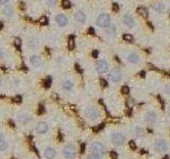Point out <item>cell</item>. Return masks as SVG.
Segmentation results:
<instances>
[{"label": "cell", "instance_id": "cell-1", "mask_svg": "<svg viewBox=\"0 0 170 159\" xmlns=\"http://www.w3.org/2000/svg\"><path fill=\"white\" fill-rule=\"evenodd\" d=\"M32 119H33L32 115L29 113H27V111H19V113L16 115L17 123L20 124V125H22V126L29 125L30 123L32 122Z\"/></svg>", "mask_w": 170, "mask_h": 159}, {"label": "cell", "instance_id": "cell-2", "mask_svg": "<svg viewBox=\"0 0 170 159\" xmlns=\"http://www.w3.org/2000/svg\"><path fill=\"white\" fill-rule=\"evenodd\" d=\"M62 155L65 159H73L75 157V147L72 143H66L62 149Z\"/></svg>", "mask_w": 170, "mask_h": 159}, {"label": "cell", "instance_id": "cell-3", "mask_svg": "<svg viewBox=\"0 0 170 159\" xmlns=\"http://www.w3.org/2000/svg\"><path fill=\"white\" fill-rule=\"evenodd\" d=\"M10 149V140L2 130H0V153H7Z\"/></svg>", "mask_w": 170, "mask_h": 159}, {"label": "cell", "instance_id": "cell-4", "mask_svg": "<svg viewBox=\"0 0 170 159\" xmlns=\"http://www.w3.org/2000/svg\"><path fill=\"white\" fill-rule=\"evenodd\" d=\"M85 117L90 121H96L98 118H100V111L94 106H89L85 109Z\"/></svg>", "mask_w": 170, "mask_h": 159}, {"label": "cell", "instance_id": "cell-5", "mask_svg": "<svg viewBox=\"0 0 170 159\" xmlns=\"http://www.w3.org/2000/svg\"><path fill=\"white\" fill-rule=\"evenodd\" d=\"M97 26H101V28H107V26L111 24V16L109 14H101L99 15V17L97 18V21H96Z\"/></svg>", "mask_w": 170, "mask_h": 159}, {"label": "cell", "instance_id": "cell-6", "mask_svg": "<svg viewBox=\"0 0 170 159\" xmlns=\"http://www.w3.org/2000/svg\"><path fill=\"white\" fill-rule=\"evenodd\" d=\"M89 149H90V152H92V154L102 155V154H104V152H105V146L102 144L101 142H99V141L92 142V144H90Z\"/></svg>", "mask_w": 170, "mask_h": 159}, {"label": "cell", "instance_id": "cell-7", "mask_svg": "<svg viewBox=\"0 0 170 159\" xmlns=\"http://www.w3.org/2000/svg\"><path fill=\"white\" fill-rule=\"evenodd\" d=\"M48 130H49V125L46 121H39V122L36 123V125H35V132L39 136H43L45 134H47Z\"/></svg>", "mask_w": 170, "mask_h": 159}, {"label": "cell", "instance_id": "cell-8", "mask_svg": "<svg viewBox=\"0 0 170 159\" xmlns=\"http://www.w3.org/2000/svg\"><path fill=\"white\" fill-rule=\"evenodd\" d=\"M43 157L45 159H54L55 158L56 152L54 147H52L51 145H46V146L43 149Z\"/></svg>", "mask_w": 170, "mask_h": 159}, {"label": "cell", "instance_id": "cell-9", "mask_svg": "<svg viewBox=\"0 0 170 159\" xmlns=\"http://www.w3.org/2000/svg\"><path fill=\"white\" fill-rule=\"evenodd\" d=\"M96 70L97 72L100 74H103V73H106L107 70H109V64H107L106 60H100L96 63Z\"/></svg>", "mask_w": 170, "mask_h": 159}, {"label": "cell", "instance_id": "cell-10", "mask_svg": "<svg viewBox=\"0 0 170 159\" xmlns=\"http://www.w3.org/2000/svg\"><path fill=\"white\" fill-rule=\"evenodd\" d=\"M154 147H155V149L158 151V152H166L169 149V145H168V142L166 140L157 139L154 142Z\"/></svg>", "mask_w": 170, "mask_h": 159}, {"label": "cell", "instance_id": "cell-11", "mask_svg": "<svg viewBox=\"0 0 170 159\" xmlns=\"http://www.w3.org/2000/svg\"><path fill=\"white\" fill-rule=\"evenodd\" d=\"M111 139H112V142L116 145H122L124 143V136L120 132H113L112 136H111Z\"/></svg>", "mask_w": 170, "mask_h": 159}, {"label": "cell", "instance_id": "cell-12", "mask_svg": "<svg viewBox=\"0 0 170 159\" xmlns=\"http://www.w3.org/2000/svg\"><path fill=\"white\" fill-rule=\"evenodd\" d=\"M109 79L111 82L113 83H118L121 80V72L118 69H113L109 74Z\"/></svg>", "mask_w": 170, "mask_h": 159}, {"label": "cell", "instance_id": "cell-13", "mask_svg": "<svg viewBox=\"0 0 170 159\" xmlns=\"http://www.w3.org/2000/svg\"><path fill=\"white\" fill-rule=\"evenodd\" d=\"M61 87L62 89L66 92H70L73 88V81L70 79H65L64 81H62L61 83Z\"/></svg>", "mask_w": 170, "mask_h": 159}, {"label": "cell", "instance_id": "cell-14", "mask_svg": "<svg viewBox=\"0 0 170 159\" xmlns=\"http://www.w3.org/2000/svg\"><path fill=\"white\" fill-rule=\"evenodd\" d=\"M121 20H122V24L126 26H128V28H133V26H135V19L133 18L132 15H129V14L124 15Z\"/></svg>", "mask_w": 170, "mask_h": 159}, {"label": "cell", "instance_id": "cell-15", "mask_svg": "<svg viewBox=\"0 0 170 159\" xmlns=\"http://www.w3.org/2000/svg\"><path fill=\"white\" fill-rule=\"evenodd\" d=\"M38 45H39V40H38L37 37L31 36V37L28 38L27 46H28V48H30L31 50H35L36 48H38Z\"/></svg>", "mask_w": 170, "mask_h": 159}, {"label": "cell", "instance_id": "cell-16", "mask_svg": "<svg viewBox=\"0 0 170 159\" xmlns=\"http://www.w3.org/2000/svg\"><path fill=\"white\" fill-rule=\"evenodd\" d=\"M55 22L60 26H65L68 24V18L64 14H58L55 16Z\"/></svg>", "mask_w": 170, "mask_h": 159}, {"label": "cell", "instance_id": "cell-17", "mask_svg": "<svg viewBox=\"0 0 170 159\" xmlns=\"http://www.w3.org/2000/svg\"><path fill=\"white\" fill-rule=\"evenodd\" d=\"M126 60H128V62L131 64H138L139 60H140V57H139V55L137 54V53L135 52H131L128 54V56H126Z\"/></svg>", "mask_w": 170, "mask_h": 159}, {"label": "cell", "instance_id": "cell-18", "mask_svg": "<svg viewBox=\"0 0 170 159\" xmlns=\"http://www.w3.org/2000/svg\"><path fill=\"white\" fill-rule=\"evenodd\" d=\"M29 62L33 67H39L43 64V60H41V57L39 55H32Z\"/></svg>", "mask_w": 170, "mask_h": 159}, {"label": "cell", "instance_id": "cell-19", "mask_svg": "<svg viewBox=\"0 0 170 159\" xmlns=\"http://www.w3.org/2000/svg\"><path fill=\"white\" fill-rule=\"evenodd\" d=\"M156 113L154 110H148L146 113V121L148 123H154L156 121Z\"/></svg>", "mask_w": 170, "mask_h": 159}, {"label": "cell", "instance_id": "cell-20", "mask_svg": "<svg viewBox=\"0 0 170 159\" xmlns=\"http://www.w3.org/2000/svg\"><path fill=\"white\" fill-rule=\"evenodd\" d=\"M75 20L78 22H80V24H84V22L86 21V15H85V13L83 12V11H78V12H75Z\"/></svg>", "mask_w": 170, "mask_h": 159}, {"label": "cell", "instance_id": "cell-21", "mask_svg": "<svg viewBox=\"0 0 170 159\" xmlns=\"http://www.w3.org/2000/svg\"><path fill=\"white\" fill-rule=\"evenodd\" d=\"M2 13L5 17H11L14 14V10H13V7L10 4H5L4 7H2Z\"/></svg>", "mask_w": 170, "mask_h": 159}, {"label": "cell", "instance_id": "cell-22", "mask_svg": "<svg viewBox=\"0 0 170 159\" xmlns=\"http://www.w3.org/2000/svg\"><path fill=\"white\" fill-rule=\"evenodd\" d=\"M116 32H117L116 26H115L114 24H112V22H111V24H109L107 28H105V33H106L107 35H114V34H116Z\"/></svg>", "mask_w": 170, "mask_h": 159}, {"label": "cell", "instance_id": "cell-23", "mask_svg": "<svg viewBox=\"0 0 170 159\" xmlns=\"http://www.w3.org/2000/svg\"><path fill=\"white\" fill-rule=\"evenodd\" d=\"M152 9L156 12H163L165 10V4L163 2H155L154 4L152 5Z\"/></svg>", "mask_w": 170, "mask_h": 159}, {"label": "cell", "instance_id": "cell-24", "mask_svg": "<svg viewBox=\"0 0 170 159\" xmlns=\"http://www.w3.org/2000/svg\"><path fill=\"white\" fill-rule=\"evenodd\" d=\"M137 13H138L140 16H143V18H147V17H148V10H147L146 7H138V9H137Z\"/></svg>", "mask_w": 170, "mask_h": 159}, {"label": "cell", "instance_id": "cell-25", "mask_svg": "<svg viewBox=\"0 0 170 159\" xmlns=\"http://www.w3.org/2000/svg\"><path fill=\"white\" fill-rule=\"evenodd\" d=\"M86 159H102L101 158V155H97V154H89L87 155V157H86Z\"/></svg>", "mask_w": 170, "mask_h": 159}, {"label": "cell", "instance_id": "cell-26", "mask_svg": "<svg viewBox=\"0 0 170 159\" xmlns=\"http://www.w3.org/2000/svg\"><path fill=\"white\" fill-rule=\"evenodd\" d=\"M136 134H137V136H138V137H143V136H145L143 130V128H140V127L136 128Z\"/></svg>", "mask_w": 170, "mask_h": 159}, {"label": "cell", "instance_id": "cell-27", "mask_svg": "<svg viewBox=\"0 0 170 159\" xmlns=\"http://www.w3.org/2000/svg\"><path fill=\"white\" fill-rule=\"evenodd\" d=\"M123 39L126 41H133V36H132L131 34H124L123 35Z\"/></svg>", "mask_w": 170, "mask_h": 159}, {"label": "cell", "instance_id": "cell-28", "mask_svg": "<svg viewBox=\"0 0 170 159\" xmlns=\"http://www.w3.org/2000/svg\"><path fill=\"white\" fill-rule=\"evenodd\" d=\"M45 2L48 7H53V5H55L56 0H45Z\"/></svg>", "mask_w": 170, "mask_h": 159}, {"label": "cell", "instance_id": "cell-29", "mask_svg": "<svg viewBox=\"0 0 170 159\" xmlns=\"http://www.w3.org/2000/svg\"><path fill=\"white\" fill-rule=\"evenodd\" d=\"M133 105H134L133 99H128V100H126V106H128V108L131 109L132 107H133Z\"/></svg>", "mask_w": 170, "mask_h": 159}, {"label": "cell", "instance_id": "cell-30", "mask_svg": "<svg viewBox=\"0 0 170 159\" xmlns=\"http://www.w3.org/2000/svg\"><path fill=\"white\" fill-rule=\"evenodd\" d=\"M62 4H63V7H66V9H68V7H71V3H70V1H69V0H63Z\"/></svg>", "mask_w": 170, "mask_h": 159}, {"label": "cell", "instance_id": "cell-31", "mask_svg": "<svg viewBox=\"0 0 170 159\" xmlns=\"http://www.w3.org/2000/svg\"><path fill=\"white\" fill-rule=\"evenodd\" d=\"M121 92H122L123 94H128V93L130 92L129 87H128V86H123V87L121 88Z\"/></svg>", "mask_w": 170, "mask_h": 159}, {"label": "cell", "instance_id": "cell-32", "mask_svg": "<svg viewBox=\"0 0 170 159\" xmlns=\"http://www.w3.org/2000/svg\"><path fill=\"white\" fill-rule=\"evenodd\" d=\"M68 47H69V49H73V47H75V41H73V38H70V39H69V43H68Z\"/></svg>", "mask_w": 170, "mask_h": 159}, {"label": "cell", "instance_id": "cell-33", "mask_svg": "<svg viewBox=\"0 0 170 159\" xmlns=\"http://www.w3.org/2000/svg\"><path fill=\"white\" fill-rule=\"evenodd\" d=\"M109 156H111V159H117L118 155H117V153H116V152H111Z\"/></svg>", "mask_w": 170, "mask_h": 159}, {"label": "cell", "instance_id": "cell-34", "mask_svg": "<svg viewBox=\"0 0 170 159\" xmlns=\"http://www.w3.org/2000/svg\"><path fill=\"white\" fill-rule=\"evenodd\" d=\"M129 145H130V147H131V149H136V144H135V142H134L133 140H131V141H130Z\"/></svg>", "mask_w": 170, "mask_h": 159}, {"label": "cell", "instance_id": "cell-35", "mask_svg": "<svg viewBox=\"0 0 170 159\" xmlns=\"http://www.w3.org/2000/svg\"><path fill=\"white\" fill-rule=\"evenodd\" d=\"M165 90H166V92H167L168 94L170 96V84H168V85H166V87H165Z\"/></svg>", "mask_w": 170, "mask_h": 159}, {"label": "cell", "instance_id": "cell-36", "mask_svg": "<svg viewBox=\"0 0 170 159\" xmlns=\"http://www.w3.org/2000/svg\"><path fill=\"white\" fill-rule=\"evenodd\" d=\"M10 0H0V4H7Z\"/></svg>", "mask_w": 170, "mask_h": 159}, {"label": "cell", "instance_id": "cell-37", "mask_svg": "<svg viewBox=\"0 0 170 159\" xmlns=\"http://www.w3.org/2000/svg\"><path fill=\"white\" fill-rule=\"evenodd\" d=\"M101 85H102V86H103V87H105V86H106V85H107V83L105 82L104 80H101Z\"/></svg>", "mask_w": 170, "mask_h": 159}, {"label": "cell", "instance_id": "cell-38", "mask_svg": "<svg viewBox=\"0 0 170 159\" xmlns=\"http://www.w3.org/2000/svg\"><path fill=\"white\" fill-rule=\"evenodd\" d=\"M2 57H3V51L2 49L0 48V60H2Z\"/></svg>", "mask_w": 170, "mask_h": 159}, {"label": "cell", "instance_id": "cell-39", "mask_svg": "<svg viewBox=\"0 0 170 159\" xmlns=\"http://www.w3.org/2000/svg\"><path fill=\"white\" fill-rule=\"evenodd\" d=\"M113 7H113L114 10H118V5H117V4H115V3H114V5H113Z\"/></svg>", "mask_w": 170, "mask_h": 159}, {"label": "cell", "instance_id": "cell-40", "mask_svg": "<svg viewBox=\"0 0 170 159\" xmlns=\"http://www.w3.org/2000/svg\"><path fill=\"white\" fill-rule=\"evenodd\" d=\"M15 43H16V45H20V40H19V39H16V41H15Z\"/></svg>", "mask_w": 170, "mask_h": 159}, {"label": "cell", "instance_id": "cell-41", "mask_svg": "<svg viewBox=\"0 0 170 159\" xmlns=\"http://www.w3.org/2000/svg\"><path fill=\"white\" fill-rule=\"evenodd\" d=\"M1 85H2V79L0 77V87H1Z\"/></svg>", "mask_w": 170, "mask_h": 159}, {"label": "cell", "instance_id": "cell-42", "mask_svg": "<svg viewBox=\"0 0 170 159\" xmlns=\"http://www.w3.org/2000/svg\"><path fill=\"white\" fill-rule=\"evenodd\" d=\"M31 159H36V158H31Z\"/></svg>", "mask_w": 170, "mask_h": 159}]
</instances>
